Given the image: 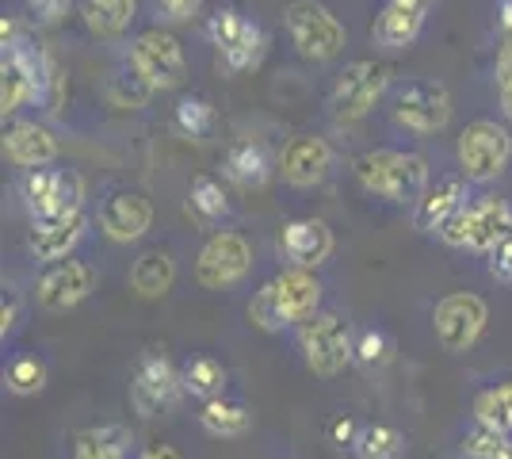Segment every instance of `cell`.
<instances>
[{
	"instance_id": "1",
	"label": "cell",
	"mask_w": 512,
	"mask_h": 459,
	"mask_svg": "<svg viewBox=\"0 0 512 459\" xmlns=\"http://www.w3.org/2000/svg\"><path fill=\"white\" fill-rule=\"evenodd\" d=\"M62 88V69L46 54V46L31 31H23L12 16H4L0 20V111L4 119L23 111L27 104L58 111Z\"/></svg>"
},
{
	"instance_id": "2",
	"label": "cell",
	"mask_w": 512,
	"mask_h": 459,
	"mask_svg": "<svg viewBox=\"0 0 512 459\" xmlns=\"http://www.w3.org/2000/svg\"><path fill=\"white\" fill-rule=\"evenodd\" d=\"M352 173L367 196L386 203H417L428 192V161L406 150H367L352 161Z\"/></svg>"
},
{
	"instance_id": "3",
	"label": "cell",
	"mask_w": 512,
	"mask_h": 459,
	"mask_svg": "<svg viewBox=\"0 0 512 459\" xmlns=\"http://www.w3.org/2000/svg\"><path fill=\"white\" fill-rule=\"evenodd\" d=\"M203 35L218 54V66L226 69L230 77L253 73L264 54H268V31L260 27V20H253L249 12H241L234 4L214 8L211 16L203 20Z\"/></svg>"
},
{
	"instance_id": "4",
	"label": "cell",
	"mask_w": 512,
	"mask_h": 459,
	"mask_svg": "<svg viewBox=\"0 0 512 459\" xmlns=\"http://www.w3.org/2000/svg\"><path fill=\"white\" fill-rule=\"evenodd\" d=\"M283 27H287V39L299 50V58L306 62H333L341 58L344 43H348V31L344 23L333 16V8H325L321 0H291L283 8Z\"/></svg>"
},
{
	"instance_id": "5",
	"label": "cell",
	"mask_w": 512,
	"mask_h": 459,
	"mask_svg": "<svg viewBox=\"0 0 512 459\" xmlns=\"http://www.w3.org/2000/svg\"><path fill=\"white\" fill-rule=\"evenodd\" d=\"M440 238L455 249H474V253H490L505 238H512V203L497 196L467 199L444 226Z\"/></svg>"
},
{
	"instance_id": "6",
	"label": "cell",
	"mask_w": 512,
	"mask_h": 459,
	"mask_svg": "<svg viewBox=\"0 0 512 459\" xmlns=\"http://www.w3.org/2000/svg\"><path fill=\"white\" fill-rule=\"evenodd\" d=\"M299 352L306 368L321 379L341 375L356 360V333L333 310H318L314 318L299 322Z\"/></svg>"
},
{
	"instance_id": "7",
	"label": "cell",
	"mask_w": 512,
	"mask_h": 459,
	"mask_svg": "<svg viewBox=\"0 0 512 459\" xmlns=\"http://www.w3.org/2000/svg\"><path fill=\"white\" fill-rule=\"evenodd\" d=\"M386 88H390V66L375 58H356L337 73V81L329 88V115L337 123H360L379 108Z\"/></svg>"
},
{
	"instance_id": "8",
	"label": "cell",
	"mask_w": 512,
	"mask_h": 459,
	"mask_svg": "<svg viewBox=\"0 0 512 459\" xmlns=\"http://www.w3.org/2000/svg\"><path fill=\"white\" fill-rule=\"evenodd\" d=\"M390 115L413 134H440L451 119V92L436 77H409L390 92Z\"/></svg>"
},
{
	"instance_id": "9",
	"label": "cell",
	"mask_w": 512,
	"mask_h": 459,
	"mask_svg": "<svg viewBox=\"0 0 512 459\" xmlns=\"http://www.w3.org/2000/svg\"><path fill=\"white\" fill-rule=\"evenodd\" d=\"M20 199L27 207L31 222L43 219H62L81 211L85 203V180L73 173V169H27L20 180Z\"/></svg>"
},
{
	"instance_id": "10",
	"label": "cell",
	"mask_w": 512,
	"mask_h": 459,
	"mask_svg": "<svg viewBox=\"0 0 512 459\" xmlns=\"http://www.w3.org/2000/svg\"><path fill=\"white\" fill-rule=\"evenodd\" d=\"M512 157V131L497 119H474L459 134V173L470 184H490Z\"/></svg>"
},
{
	"instance_id": "11",
	"label": "cell",
	"mask_w": 512,
	"mask_h": 459,
	"mask_svg": "<svg viewBox=\"0 0 512 459\" xmlns=\"http://www.w3.org/2000/svg\"><path fill=\"white\" fill-rule=\"evenodd\" d=\"M130 66L138 69L157 92H169L188 81V58H184V46L180 39L165 31V27H150L142 35H134L127 46Z\"/></svg>"
},
{
	"instance_id": "12",
	"label": "cell",
	"mask_w": 512,
	"mask_h": 459,
	"mask_svg": "<svg viewBox=\"0 0 512 459\" xmlns=\"http://www.w3.org/2000/svg\"><path fill=\"white\" fill-rule=\"evenodd\" d=\"M184 394V375L176 372L165 349H146L130 375V406L142 417H157L172 410Z\"/></svg>"
},
{
	"instance_id": "13",
	"label": "cell",
	"mask_w": 512,
	"mask_h": 459,
	"mask_svg": "<svg viewBox=\"0 0 512 459\" xmlns=\"http://www.w3.org/2000/svg\"><path fill=\"white\" fill-rule=\"evenodd\" d=\"M253 268V245L237 230H214L203 241L199 257H195V280L207 291H226V287L241 284Z\"/></svg>"
},
{
	"instance_id": "14",
	"label": "cell",
	"mask_w": 512,
	"mask_h": 459,
	"mask_svg": "<svg viewBox=\"0 0 512 459\" xmlns=\"http://www.w3.org/2000/svg\"><path fill=\"white\" fill-rule=\"evenodd\" d=\"M486 322H490V310L470 291H451L432 310V329H436V341L444 345V352L474 349Z\"/></svg>"
},
{
	"instance_id": "15",
	"label": "cell",
	"mask_w": 512,
	"mask_h": 459,
	"mask_svg": "<svg viewBox=\"0 0 512 459\" xmlns=\"http://www.w3.org/2000/svg\"><path fill=\"white\" fill-rule=\"evenodd\" d=\"M100 230L104 238L119 241V245H130V241L146 238V230L153 226V203L146 192L138 188H115L107 192L104 203H100Z\"/></svg>"
},
{
	"instance_id": "16",
	"label": "cell",
	"mask_w": 512,
	"mask_h": 459,
	"mask_svg": "<svg viewBox=\"0 0 512 459\" xmlns=\"http://www.w3.org/2000/svg\"><path fill=\"white\" fill-rule=\"evenodd\" d=\"M92 287H96V272L85 261L65 257V261H54L39 276L35 299H39L43 310H73V306H81L92 295Z\"/></svg>"
},
{
	"instance_id": "17",
	"label": "cell",
	"mask_w": 512,
	"mask_h": 459,
	"mask_svg": "<svg viewBox=\"0 0 512 459\" xmlns=\"http://www.w3.org/2000/svg\"><path fill=\"white\" fill-rule=\"evenodd\" d=\"M333 169V146L321 134H295L279 153V173L291 188H314Z\"/></svg>"
},
{
	"instance_id": "18",
	"label": "cell",
	"mask_w": 512,
	"mask_h": 459,
	"mask_svg": "<svg viewBox=\"0 0 512 459\" xmlns=\"http://www.w3.org/2000/svg\"><path fill=\"white\" fill-rule=\"evenodd\" d=\"M276 169L279 157L260 138H237L234 146H226V153H222V176L241 192H260Z\"/></svg>"
},
{
	"instance_id": "19",
	"label": "cell",
	"mask_w": 512,
	"mask_h": 459,
	"mask_svg": "<svg viewBox=\"0 0 512 459\" xmlns=\"http://www.w3.org/2000/svg\"><path fill=\"white\" fill-rule=\"evenodd\" d=\"M333 230L321 219H291L279 230V257L295 268H318L333 257Z\"/></svg>"
},
{
	"instance_id": "20",
	"label": "cell",
	"mask_w": 512,
	"mask_h": 459,
	"mask_svg": "<svg viewBox=\"0 0 512 459\" xmlns=\"http://www.w3.org/2000/svg\"><path fill=\"white\" fill-rule=\"evenodd\" d=\"M425 16L428 8H421V4L386 0L383 8H379V16H375V23H371V43L386 50V54L409 50L421 39V31H425Z\"/></svg>"
},
{
	"instance_id": "21",
	"label": "cell",
	"mask_w": 512,
	"mask_h": 459,
	"mask_svg": "<svg viewBox=\"0 0 512 459\" xmlns=\"http://www.w3.org/2000/svg\"><path fill=\"white\" fill-rule=\"evenodd\" d=\"M4 157L16 169H43L58 161V138L50 134V127L31 123V119H12L4 127Z\"/></svg>"
},
{
	"instance_id": "22",
	"label": "cell",
	"mask_w": 512,
	"mask_h": 459,
	"mask_svg": "<svg viewBox=\"0 0 512 459\" xmlns=\"http://www.w3.org/2000/svg\"><path fill=\"white\" fill-rule=\"evenodd\" d=\"M272 291H276V306L279 314L287 318V326H299L306 318H314L321 306V280L314 276V268H283L276 280H272Z\"/></svg>"
},
{
	"instance_id": "23",
	"label": "cell",
	"mask_w": 512,
	"mask_h": 459,
	"mask_svg": "<svg viewBox=\"0 0 512 459\" xmlns=\"http://www.w3.org/2000/svg\"><path fill=\"white\" fill-rule=\"evenodd\" d=\"M85 238V211H73L62 219H43L31 222V234H27V249L35 261H65Z\"/></svg>"
},
{
	"instance_id": "24",
	"label": "cell",
	"mask_w": 512,
	"mask_h": 459,
	"mask_svg": "<svg viewBox=\"0 0 512 459\" xmlns=\"http://www.w3.org/2000/svg\"><path fill=\"white\" fill-rule=\"evenodd\" d=\"M467 176L463 173H451V176H440L436 184H428V192L417 199V230H425V234H440V226L467 203Z\"/></svg>"
},
{
	"instance_id": "25",
	"label": "cell",
	"mask_w": 512,
	"mask_h": 459,
	"mask_svg": "<svg viewBox=\"0 0 512 459\" xmlns=\"http://www.w3.org/2000/svg\"><path fill=\"white\" fill-rule=\"evenodd\" d=\"M176 284V261L169 249H146L130 264V291L138 299H165Z\"/></svg>"
},
{
	"instance_id": "26",
	"label": "cell",
	"mask_w": 512,
	"mask_h": 459,
	"mask_svg": "<svg viewBox=\"0 0 512 459\" xmlns=\"http://www.w3.org/2000/svg\"><path fill=\"white\" fill-rule=\"evenodd\" d=\"M188 215H192L199 226H222V222L234 215V199L226 192V184L211 173H199L188 188Z\"/></svg>"
},
{
	"instance_id": "27",
	"label": "cell",
	"mask_w": 512,
	"mask_h": 459,
	"mask_svg": "<svg viewBox=\"0 0 512 459\" xmlns=\"http://www.w3.org/2000/svg\"><path fill=\"white\" fill-rule=\"evenodd\" d=\"M142 0H81V20L96 39H123Z\"/></svg>"
},
{
	"instance_id": "28",
	"label": "cell",
	"mask_w": 512,
	"mask_h": 459,
	"mask_svg": "<svg viewBox=\"0 0 512 459\" xmlns=\"http://www.w3.org/2000/svg\"><path fill=\"white\" fill-rule=\"evenodd\" d=\"M172 131L180 134L184 142H207L218 131V111L203 92L180 96L172 108Z\"/></svg>"
},
{
	"instance_id": "29",
	"label": "cell",
	"mask_w": 512,
	"mask_h": 459,
	"mask_svg": "<svg viewBox=\"0 0 512 459\" xmlns=\"http://www.w3.org/2000/svg\"><path fill=\"white\" fill-rule=\"evenodd\" d=\"M130 444L127 425H92L73 437V459H130Z\"/></svg>"
},
{
	"instance_id": "30",
	"label": "cell",
	"mask_w": 512,
	"mask_h": 459,
	"mask_svg": "<svg viewBox=\"0 0 512 459\" xmlns=\"http://www.w3.org/2000/svg\"><path fill=\"white\" fill-rule=\"evenodd\" d=\"M153 92H157V88L130 66V58H123V66L111 69V77L104 81V100L115 111H142L150 104Z\"/></svg>"
},
{
	"instance_id": "31",
	"label": "cell",
	"mask_w": 512,
	"mask_h": 459,
	"mask_svg": "<svg viewBox=\"0 0 512 459\" xmlns=\"http://www.w3.org/2000/svg\"><path fill=\"white\" fill-rule=\"evenodd\" d=\"M199 425L211 433V437H245L249 433V425H253V414H249V406H241V402H230V398H207L203 402V410H199Z\"/></svg>"
},
{
	"instance_id": "32",
	"label": "cell",
	"mask_w": 512,
	"mask_h": 459,
	"mask_svg": "<svg viewBox=\"0 0 512 459\" xmlns=\"http://www.w3.org/2000/svg\"><path fill=\"white\" fill-rule=\"evenodd\" d=\"M180 375H184V391L195 394V398H218V394L226 391V368H222V360H214V356H192L184 368H180Z\"/></svg>"
},
{
	"instance_id": "33",
	"label": "cell",
	"mask_w": 512,
	"mask_h": 459,
	"mask_svg": "<svg viewBox=\"0 0 512 459\" xmlns=\"http://www.w3.org/2000/svg\"><path fill=\"white\" fill-rule=\"evenodd\" d=\"M352 452H356V459H402L406 456V437L390 425H363Z\"/></svg>"
},
{
	"instance_id": "34",
	"label": "cell",
	"mask_w": 512,
	"mask_h": 459,
	"mask_svg": "<svg viewBox=\"0 0 512 459\" xmlns=\"http://www.w3.org/2000/svg\"><path fill=\"white\" fill-rule=\"evenodd\" d=\"M474 421L512 433V379L509 383H497L490 391H482L474 398Z\"/></svg>"
},
{
	"instance_id": "35",
	"label": "cell",
	"mask_w": 512,
	"mask_h": 459,
	"mask_svg": "<svg viewBox=\"0 0 512 459\" xmlns=\"http://www.w3.org/2000/svg\"><path fill=\"white\" fill-rule=\"evenodd\" d=\"M463 456L470 459H512V440L509 433L501 429H490V425H474L467 437H463Z\"/></svg>"
},
{
	"instance_id": "36",
	"label": "cell",
	"mask_w": 512,
	"mask_h": 459,
	"mask_svg": "<svg viewBox=\"0 0 512 459\" xmlns=\"http://www.w3.org/2000/svg\"><path fill=\"white\" fill-rule=\"evenodd\" d=\"M4 387L12 394H20V398L39 394L46 387V364L39 356H16L8 364V372H4Z\"/></svg>"
},
{
	"instance_id": "37",
	"label": "cell",
	"mask_w": 512,
	"mask_h": 459,
	"mask_svg": "<svg viewBox=\"0 0 512 459\" xmlns=\"http://www.w3.org/2000/svg\"><path fill=\"white\" fill-rule=\"evenodd\" d=\"M390 356H394V341L386 337L379 326H367V329H356V364L360 368H386L390 364Z\"/></svg>"
},
{
	"instance_id": "38",
	"label": "cell",
	"mask_w": 512,
	"mask_h": 459,
	"mask_svg": "<svg viewBox=\"0 0 512 459\" xmlns=\"http://www.w3.org/2000/svg\"><path fill=\"white\" fill-rule=\"evenodd\" d=\"M249 322H253L256 329H264V333H279V329H287V318L279 314L272 284H264L253 299H249Z\"/></svg>"
},
{
	"instance_id": "39",
	"label": "cell",
	"mask_w": 512,
	"mask_h": 459,
	"mask_svg": "<svg viewBox=\"0 0 512 459\" xmlns=\"http://www.w3.org/2000/svg\"><path fill=\"white\" fill-rule=\"evenodd\" d=\"M150 12L161 27H176V23H192L203 12V0H150Z\"/></svg>"
},
{
	"instance_id": "40",
	"label": "cell",
	"mask_w": 512,
	"mask_h": 459,
	"mask_svg": "<svg viewBox=\"0 0 512 459\" xmlns=\"http://www.w3.org/2000/svg\"><path fill=\"white\" fill-rule=\"evenodd\" d=\"M497 96H501L505 119H512V31L501 35V50H497Z\"/></svg>"
},
{
	"instance_id": "41",
	"label": "cell",
	"mask_w": 512,
	"mask_h": 459,
	"mask_svg": "<svg viewBox=\"0 0 512 459\" xmlns=\"http://www.w3.org/2000/svg\"><path fill=\"white\" fill-rule=\"evenodd\" d=\"M23 8H27L31 23H39V27H54V23H62L65 16H69L73 0H23Z\"/></svg>"
},
{
	"instance_id": "42",
	"label": "cell",
	"mask_w": 512,
	"mask_h": 459,
	"mask_svg": "<svg viewBox=\"0 0 512 459\" xmlns=\"http://www.w3.org/2000/svg\"><path fill=\"white\" fill-rule=\"evenodd\" d=\"M360 429L363 425L352 414H337L333 421H329V440H333V444H341V448H352L356 437H360Z\"/></svg>"
},
{
	"instance_id": "43",
	"label": "cell",
	"mask_w": 512,
	"mask_h": 459,
	"mask_svg": "<svg viewBox=\"0 0 512 459\" xmlns=\"http://www.w3.org/2000/svg\"><path fill=\"white\" fill-rule=\"evenodd\" d=\"M20 314H23L20 295H16V291H4V299H0V337H4V341L16 333V326H20Z\"/></svg>"
},
{
	"instance_id": "44",
	"label": "cell",
	"mask_w": 512,
	"mask_h": 459,
	"mask_svg": "<svg viewBox=\"0 0 512 459\" xmlns=\"http://www.w3.org/2000/svg\"><path fill=\"white\" fill-rule=\"evenodd\" d=\"M486 257H490V276H493V280H505V284H512V238H505L497 249H490Z\"/></svg>"
},
{
	"instance_id": "45",
	"label": "cell",
	"mask_w": 512,
	"mask_h": 459,
	"mask_svg": "<svg viewBox=\"0 0 512 459\" xmlns=\"http://www.w3.org/2000/svg\"><path fill=\"white\" fill-rule=\"evenodd\" d=\"M138 459H184V456H180V452H176L172 444H146Z\"/></svg>"
},
{
	"instance_id": "46",
	"label": "cell",
	"mask_w": 512,
	"mask_h": 459,
	"mask_svg": "<svg viewBox=\"0 0 512 459\" xmlns=\"http://www.w3.org/2000/svg\"><path fill=\"white\" fill-rule=\"evenodd\" d=\"M497 27H501V35L512 31V0H501V4H497Z\"/></svg>"
},
{
	"instance_id": "47",
	"label": "cell",
	"mask_w": 512,
	"mask_h": 459,
	"mask_svg": "<svg viewBox=\"0 0 512 459\" xmlns=\"http://www.w3.org/2000/svg\"><path fill=\"white\" fill-rule=\"evenodd\" d=\"M406 4H421V8H432V0H406Z\"/></svg>"
}]
</instances>
